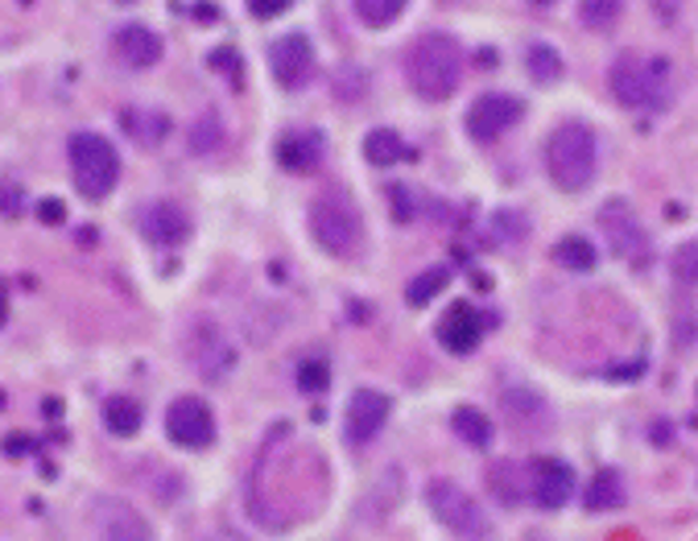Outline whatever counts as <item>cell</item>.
Returning <instances> with one entry per match:
<instances>
[{"label":"cell","instance_id":"5b68a950","mask_svg":"<svg viewBox=\"0 0 698 541\" xmlns=\"http://www.w3.org/2000/svg\"><path fill=\"white\" fill-rule=\"evenodd\" d=\"M310 235L331 256H352L359 249V235H364L356 203L343 199L340 191L319 195V199L310 203Z\"/></svg>","mask_w":698,"mask_h":541},{"label":"cell","instance_id":"30bf717a","mask_svg":"<svg viewBox=\"0 0 698 541\" xmlns=\"http://www.w3.org/2000/svg\"><path fill=\"white\" fill-rule=\"evenodd\" d=\"M520 116H525V104H520L517 95L488 91V95H480V100L467 108V133H471L476 141H496V137H504L508 128L517 125Z\"/></svg>","mask_w":698,"mask_h":541},{"label":"cell","instance_id":"52a82bcc","mask_svg":"<svg viewBox=\"0 0 698 541\" xmlns=\"http://www.w3.org/2000/svg\"><path fill=\"white\" fill-rule=\"evenodd\" d=\"M186 360L207 384H219V380L232 377L236 368V347L228 339V331L211 319H198L191 331H186Z\"/></svg>","mask_w":698,"mask_h":541},{"label":"cell","instance_id":"603a6c76","mask_svg":"<svg viewBox=\"0 0 698 541\" xmlns=\"http://www.w3.org/2000/svg\"><path fill=\"white\" fill-rule=\"evenodd\" d=\"M364 158L373 165H397L410 158V145L401 141L393 128H373V133L364 137Z\"/></svg>","mask_w":698,"mask_h":541},{"label":"cell","instance_id":"7402d4cb","mask_svg":"<svg viewBox=\"0 0 698 541\" xmlns=\"http://www.w3.org/2000/svg\"><path fill=\"white\" fill-rule=\"evenodd\" d=\"M450 430L459 434L467 447H476V451H488V447H492V422H488L483 410H476V405H459V410L450 414Z\"/></svg>","mask_w":698,"mask_h":541},{"label":"cell","instance_id":"8992f818","mask_svg":"<svg viewBox=\"0 0 698 541\" xmlns=\"http://www.w3.org/2000/svg\"><path fill=\"white\" fill-rule=\"evenodd\" d=\"M426 505L434 513V521L443 525L455 538H492V525L483 517V508L467 496L459 484L450 480H430L426 487Z\"/></svg>","mask_w":698,"mask_h":541},{"label":"cell","instance_id":"4fadbf2b","mask_svg":"<svg viewBox=\"0 0 698 541\" xmlns=\"http://www.w3.org/2000/svg\"><path fill=\"white\" fill-rule=\"evenodd\" d=\"M385 422H389V398L376 393V389H356L352 401H347V430H343V438L352 447H368L376 434L385 430Z\"/></svg>","mask_w":698,"mask_h":541},{"label":"cell","instance_id":"4316f807","mask_svg":"<svg viewBox=\"0 0 698 541\" xmlns=\"http://www.w3.org/2000/svg\"><path fill=\"white\" fill-rule=\"evenodd\" d=\"M488 484H492V492H496V500H501L504 508H517L520 500H525V492H520V471H517V463H496V468L488 471Z\"/></svg>","mask_w":698,"mask_h":541},{"label":"cell","instance_id":"d4e9b609","mask_svg":"<svg viewBox=\"0 0 698 541\" xmlns=\"http://www.w3.org/2000/svg\"><path fill=\"white\" fill-rule=\"evenodd\" d=\"M554 261L571 273H591L595 269V244L583 235H562L554 244Z\"/></svg>","mask_w":698,"mask_h":541},{"label":"cell","instance_id":"9a60e30c","mask_svg":"<svg viewBox=\"0 0 698 541\" xmlns=\"http://www.w3.org/2000/svg\"><path fill=\"white\" fill-rule=\"evenodd\" d=\"M141 232H145V240H153L161 249H179L182 240L191 235V216L170 199L149 203L141 211Z\"/></svg>","mask_w":698,"mask_h":541},{"label":"cell","instance_id":"8fae6325","mask_svg":"<svg viewBox=\"0 0 698 541\" xmlns=\"http://www.w3.org/2000/svg\"><path fill=\"white\" fill-rule=\"evenodd\" d=\"M268 71L286 91H298L314 74V46L306 34H286L268 46Z\"/></svg>","mask_w":698,"mask_h":541},{"label":"cell","instance_id":"7c38bea8","mask_svg":"<svg viewBox=\"0 0 698 541\" xmlns=\"http://www.w3.org/2000/svg\"><path fill=\"white\" fill-rule=\"evenodd\" d=\"M91 525L112 541L153 538V529L145 525L141 513L128 505V500H121V496H95V500H91Z\"/></svg>","mask_w":698,"mask_h":541},{"label":"cell","instance_id":"8d00e7d4","mask_svg":"<svg viewBox=\"0 0 698 541\" xmlns=\"http://www.w3.org/2000/svg\"><path fill=\"white\" fill-rule=\"evenodd\" d=\"M37 216H42V223H62V216H67V207L58 199H46L42 207H37Z\"/></svg>","mask_w":698,"mask_h":541},{"label":"cell","instance_id":"2e32d148","mask_svg":"<svg viewBox=\"0 0 698 541\" xmlns=\"http://www.w3.org/2000/svg\"><path fill=\"white\" fill-rule=\"evenodd\" d=\"M116 55H121V62H125L128 71H149V67H158L161 62V37L149 30V25H141V21H128V25H121L116 30Z\"/></svg>","mask_w":698,"mask_h":541},{"label":"cell","instance_id":"1f68e13d","mask_svg":"<svg viewBox=\"0 0 698 541\" xmlns=\"http://www.w3.org/2000/svg\"><path fill=\"white\" fill-rule=\"evenodd\" d=\"M186 141H191V149H195V153H215V149H219V141H224V125H219V116H215V112L198 116Z\"/></svg>","mask_w":698,"mask_h":541},{"label":"cell","instance_id":"f35d334b","mask_svg":"<svg viewBox=\"0 0 698 541\" xmlns=\"http://www.w3.org/2000/svg\"><path fill=\"white\" fill-rule=\"evenodd\" d=\"M534 4H554V0H534Z\"/></svg>","mask_w":698,"mask_h":541},{"label":"cell","instance_id":"ba28073f","mask_svg":"<svg viewBox=\"0 0 698 541\" xmlns=\"http://www.w3.org/2000/svg\"><path fill=\"white\" fill-rule=\"evenodd\" d=\"M165 434L182 451H203L215 442V414L203 398H179L165 410Z\"/></svg>","mask_w":698,"mask_h":541},{"label":"cell","instance_id":"d6986e66","mask_svg":"<svg viewBox=\"0 0 698 541\" xmlns=\"http://www.w3.org/2000/svg\"><path fill=\"white\" fill-rule=\"evenodd\" d=\"M319 158H322V137L310 133V128H294V133H286V137L277 141V162L286 165V170H294V174L314 170Z\"/></svg>","mask_w":698,"mask_h":541},{"label":"cell","instance_id":"ac0fdd59","mask_svg":"<svg viewBox=\"0 0 698 541\" xmlns=\"http://www.w3.org/2000/svg\"><path fill=\"white\" fill-rule=\"evenodd\" d=\"M483 335V319L476 314L471 302H455V307L443 314V323H438V343L455 352V356H467V352H476V343Z\"/></svg>","mask_w":698,"mask_h":541},{"label":"cell","instance_id":"277c9868","mask_svg":"<svg viewBox=\"0 0 698 541\" xmlns=\"http://www.w3.org/2000/svg\"><path fill=\"white\" fill-rule=\"evenodd\" d=\"M67 153H71L75 191L91 203H104L121 182V158H116L112 141L100 133H75Z\"/></svg>","mask_w":698,"mask_h":541},{"label":"cell","instance_id":"f546056e","mask_svg":"<svg viewBox=\"0 0 698 541\" xmlns=\"http://www.w3.org/2000/svg\"><path fill=\"white\" fill-rule=\"evenodd\" d=\"M405 4L410 0H356V18L364 25H373V30H385V25H393L405 13Z\"/></svg>","mask_w":698,"mask_h":541},{"label":"cell","instance_id":"836d02e7","mask_svg":"<svg viewBox=\"0 0 698 541\" xmlns=\"http://www.w3.org/2000/svg\"><path fill=\"white\" fill-rule=\"evenodd\" d=\"M25 207V191L18 182H0V216H21Z\"/></svg>","mask_w":698,"mask_h":541},{"label":"cell","instance_id":"44dd1931","mask_svg":"<svg viewBox=\"0 0 698 541\" xmlns=\"http://www.w3.org/2000/svg\"><path fill=\"white\" fill-rule=\"evenodd\" d=\"M625 505V480H620V471H595V480L587 484L583 492V508L587 513H611V508Z\"/></svg>","mask_w":698,"mask_h":541},{"label":"cell","instance_id":"484cf974","mask_svg":"<svg viewBox=\"0 0 698 541\" xmlns=\"http://www.w3.org/2000/svg\"><path fill=\"white\" fill-rule=\"evenodd\" d=\"M525 67H529V79H534V83H541V88L562 79V58H558V50H554V46H546V42H534V46H529Z\"/></svg>","mask_w":698,"mask_h":541},{"label":"cell","instance_id":"ffe728a7","mask_svg":"<svg viewBox=\"0 0 698 541\" xmlns=\"http://www.w3.org/2000/svg\"><path fill=\"white\" fill-rule=\"evenodd\" d=\"M121 128H125L141 149H153V145H161L170 137V128L174 125H170V116L158 108H125L121 112Z\"/></svg>","mask_w":698,"mask_h":541},{"label":"cell","instance_id":"6da1fadb","mask_svg":"<svg viewBox=\"0 0 698 541\" xmlns=\"http://www.w3.org/2000/svg\"><path fill=\"white\" fill-rule=\"evenodd\" d=\"M405 83L426 104L450 100L464 83V46L450 34H422L405 50Z\"/></svg>","mask_w":698,"mask_h":541},{"label":"cell","instance_id":"9c48e42d","mask_svg":"<svg viewBox=\"0 0 698 541\" xmlns=\"http://www.w3.org/2000/svg\"><path fill=\"white\" fill-rule=\"evenodd\" d=\"M599 228L608 235L611 253L632 261L637 269L644 265V256H649V235H644V223L637 219V211L628 207L625 199H611L604 203V211H599Z\"/></svg>","mask_w":698,"mask_h":541},{"label":"cell","instance_id":"3957f363","mask_svg":"<svg viewBox=\"0 0 698 541\" xmlns=\"http://www.w3.org/2000/svg\"><path fill=\"white\" fill-rule=\"evenodd\" d=\"M595 170H599V141L591 125L583 120H567L550 133L546 141V174L558 191L567 195H583L591 182H595Z\"/></svg>","mask_w":698,"mask_h":541},{"label":"cell","instance_id":"e0dca14e","mask_svg":"<svg viewBox=\"0 0 698 541\" xmlns=\"http://www.w3.org/2000/svg\"><path fill=\"white\" fill-rule=\"evenodd\" d=\"M501 410H504V417H508V426L520 434H541L550 426V417H554L550 414V405H546V398L534 393V389H504Z\"/></svg>","mask_w":698,"mask_h":541},{"label":"cell","instance_id":"cb8c5ba5","mask_svg":"<svg viewBox=\"0 0 698 541\" xmlns=\"http://www.w3.org/2000/svg\"><path fill=\"white\" fill-rule=\"evenodd\" d=\"M141 422H145V414L133 398H112L104 405V426H107V434H116V438H133V434L141 430Z\"/></svg>","mask_w":698,"mask_h":541},{"label":"cell","instance_id":"5bb4252c","mask_svg":"<svg viewBox=\"0 0 698 541\" xmlns=\"http://www.w3.org/2000/svg\"><path fill=\"white\" fill-rule=\"evenodd\" d=\"M529 492H534L537 508L554 513V508L571 505V496L579 492V480H574V471L562 459H537L529 468Z\"/></svg>","mask_w":698,"mask_h":541},{"label":"cell","instance_id":"83f0119b","mask_svg":"<svg viewBox=\"0 0 698 541\" xmlns=\"http://www.w3.org/2000/svg\"><path fill=\"white\" fill-rule=\"evenodd\" d=\"M620 13H625V0H583L579 4V21L587 30H595V34H608L611 25L620 21Z\"/></svg>","mask_w":698,"mask_h":541},{"label":"cell","instance_id":"f1b7e54d","mask_svg":"<svg viewBox=\"0 0 698 541\" xmlns=\"http://www.w3.org/2000/svg\"><path fill=\"white\" fill-rule=\"evenodd\" d=\"M670 273H674V286H678L682 293H695L698 289V240H686V244L674 249Z\"/></svg>","mask_w":698,"mask_h":541},{"label":"cell","instance_id":"74e56055","mask_svg":"<svg viewBox=\"0 0 698 541\" xmlns=\"http://www.w3.org/2000/svg\"><path fill=\"white\" fill-rule=\"evenodd\" d=\"M116 4H137V0H116Z\"/></svg>","mask_w":698,"mask_h":541},{"label":"cell","instance_id":"7a4b0ae2","mask_svg":"<svg viewBox=\"0 0 698 541\" xmlns=\"http://www.w3.org/2000/svg\"><path fill=\"white\" fill-rule=\"evenodd\" d=\"M608 91L616 104H625L632 112L644 108H670V58H649L637 55V50H625V55L611 58L608 67Z\"/></svg>","mask_w":698,"mask_h":541},{"label":"cell","instance_id":"4dcf8cb0","mask_svg":"<svg viewBox=\"0 0 698 541\" xmlns=\"http://www.w3.org/2000/svg\"><path fill=\"white\" fill-rule=\"evenodd\" d=\"M447 281H450L447 265H443V269L422 273V277H413L410 289H405V302H410V307H430V302H434V293L447 286Z\"/></svg>","mask_w":698,"mask_h":541},{"label":"cell","instance_id":"d6a6232c","mask_svg":"<svg viewBox=\"0 0 698 541\" xmlns=\"http://www.w3.org/2000/svg\"><path fill=\"white\" fill-rule=\"evenodd\" d=\"M327 384H331V368H327V360H322V356H310V360L298 364V389H302L306 398L322 393Z\"/></svg>","mask_w":698,"mask_h":541},{"label":"cell","instance_id":"e575fe53","mask_svg":"<svg viewBox=\"0 0 698 541\" xmlns=\"http://www.w3.org/2000/svg\"><path fill=\"white\" fill-rule=\"evenodd\" d=\"M289 0H249V13L252 18H273V13H282Z\"/></svg>","mask_w":698,"mask_h":541},{"label":"cell","instance_id":"d590c367","mask_svg":"<svg viewBox=\"0 0 698 541\" xmlns=\"http://www.w3.org/2000/svg\"><path fill=\"white\" fill-rule=\"evenodd\" d=\"M682 9H686V0H653V13L662 21H678Z\"/></svg>","mask_w":698,"mask_h":541}]
</instances>
